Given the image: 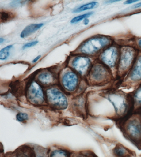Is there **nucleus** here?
<instances>
[{
	"label": "nucleus",
	"mask_w": 141,
	"mask_h": 157,
	"mask_svg": "<svg viewBox=\"0 0 141 157\" xmlns=\"http://www.w3.org/2000/svg\"><path fill=\"white\" fill-rule=\"evenodd\" d=\"M99 3L97 2H92L86 3V4L81 6L73 11L74 13H79L86 10H90L97 8L99 6Z\"/></svg>",
	"instance_id": "obj_16"
},
{
	"label": "nucleus",
	"mask_w": 141,
	"mask_h": 157,
	"mask_svg": "<svg viewBox=\"0 0 141 157\" xmlns=\"http://www.w3.org/2000/svg\"><path fill=\"white\" fill-rule=\"evenodd\" d=\"M140 7H141V2L134 5L133 6H132V8H135H135H140Z\"/></svg>",
	"instance_id": "obj_27"
},
{
	"label": "nucleus",
	"mask_w": 141,
	"mask_h": 157,
	"mask_svg": "<svg viewBox=\"0 0 141 157\" xmlns=\"http://www.w3.org/2000/svg\"><path fill=\"white\" fill-rule=\"evenodd\" d=\"M136 51L133 48L124 47L121 49L118 64V71L120 73H126L133 64L136 56Z\"/></svg>",
	"instance_id": "obj_5"
},
{
	"label": "nucleus",
	"mask_w": 141,
	"mask_h": 157,
	"mask_svg": "<svg viewBox=\"0 0 141 157\" xmlns=\"http://www.w3.org/2000/svg\"><path fill=\"white\" fill-rule=\"evenodd\" d=\"M12 45L7 46L1 50L0 51V59L5 60L6 59L9 55V50L12 48Z\"/></svg>",
	"instance_id": "obj_20"
},
{
	"label": "nucleus",
	"mask_w": 141,
	"mask_h": 157,
	"mask_svg": "<svg viewBox=\"0 0 141 157\" xmlns=\"http://www.w3.org/2000/svg\"><path fill=\"white\" fill-rule=\"evenodd\" d=\"M91 62L89 58L84 56L75 58L72 62V67L82 75H85L90 67Z\"/></svg>",
	"instance_id": "obj_9"
},
{
	"label": "nucleus",
	"mask_w": 141,
	"mask_h": 157,
	"mask_svg": "<svg viewBox=\"0 0 141 157\" xmlns=\"http://www.w3.org/2000/svg\"><path fill=\"white\" fill-rule=\"evenodd\" d=\"M46 99L48 104L56 109H65L68 106V101L66 95L57 88H51L47 89Z\"/></svg>",
	"instance_id": "obj_4"
},
{
	"label": "nucleus",
	"mask_w": 141,
	"mask_h": 157,
	"mask_svg": "<svg viewBox=\"0 0 141 157\" xmlns=\"http://www.w3.org/2000/svg\"><path fill=\"white\" fill-rule=\"evenodd\" d=\"M4 39L2 38H0V43H1V44H2V43H3V42H4Z\"/></svg>",
	"instance_id": "obj_32"
},
{
	"label": "nucleus",
	"mask_w": 141,
	"mask_h": 157,
	"mask_svg": "<svg viewBox=\"0 0 141 157\" xmlns=\"http://www.w3.org/2000/svg\"><path fill=\"white\" fill-rule=\"evenodd\" d=\"M137 110H138V111H137V113L139 114L140 116V117L141 118V108H139V109Z\"/></svg>",
	"instance_id": "obj_30"
},
{
	"label": "nucleus",
	"mask_w": 141,
	"mask_h": 157,
	"mask_svg": "<svg viewBox=\"0 0 141 157\" xmlns=\"http://www.w3.org/2000/svg\"><path fill=\"white\" fill-rule=\"evenodd\" d=\"M138 0H128V1H125L123 3L125 5L130 4L131 3H135V2H138Z\"/></svg>",
	"instance_id": "obj_24"
},
{
	"label": "nucleus",
	"mask_w": 141,
	"mask_h": 157,
	"mask_svg": "<svg viewBox=\"0 0 141 157\" xmlns=\"http://www.w3.org/2000/svg\"><path fill=\"white\" fill-rule=\"evenodd\" d=\"M15 17L13 13L10 11H3L1 12V21L6 22L11 21Z\"/></svg>",
	"instance_id": "obj_19"
},
{
	"label": "nucleus",
	"mask_w": 141,
	"mask_h": 157,
	"mask_svg": "<svg viewBox=\"0 0 141 157\" xmlns=\"http://www.w3.org/2000/svg\"><path fill=\"white\" fill-rule=\"evenodd\" d=\"M93 13V12H89L83 14V15L75 17L73 19H72L70 22L72 24L78 23V22H80V21H82L83 20H85V19L87 18L88 17H90Z\"/></svg>",
	"instance_id": "obj_21"
},
{
	"label": "nucleus",
	"mask_w": 141,
	"mask_h": 157,
	"mask_svg": "<svg viewBox=\"0 0 141 157\" xmlns=\"http://www.w3.org/2000/svg\"><path fill=\"white\" fill-rule=\"evenodd\" d=\"M38 157H43V156H39Z\"/></svg>",
	"instance_id": "obj_33"
},
{
	"label": "nucleus",
	"mask_w": 141,
	"mask_h": 157,
	"mask_svg": "<svg viewBox=\"0 0 141 157\" xmlns=\"http://www.w3.org/2000/svg\"><path fill=\"white\" fill-rule=\"evenodd\" d=\"M107 99L113 106L116 114L120 118L127 116L131 109L134 108L131 97L121 92L109 94Z\"/></svg>",
	"instance_id": "obj_2"
},
{
	"label": "nucleus",
	"mask_w": 141,
	"mask_h": 157,
	"mask_svg": "<svg viewBox=\"0 0 141 157\" xmlns=\"http://www.w3.org/2000/svg\"><path fill=\"white\" fill-rule=\"evenodd\" d=\"M138 44L139 47V48H140L141 49V39L138 41Z\"/></svg>",
	"instance_id": "obj_31"
},
{
	"label": "nucleus",
	"mask_w": 141,
	"mask_h": 157,
	"mask_svg": "<svg viewBox=\"0 0 141 157\" xmlns=\"http://www.w3.org/2000/svg\"><path fill=\"white\" fill-rule=\"evenodd\" d=\"M129 77L130 80L134 82L141 81V56L137 58Z\"/></svg>",
	"instance_id": "obj_11"
},
{
	"label": "nucleus",
	"mask_w": 141,
	"mask_h": 157,
	"mask_svg": "<svg viewBox=\"0 0 141 157\" xmlns=\"http://www.w3.org/2000/svg\"><path fill=\"white\" fill-rule=\"evenodd\" d=\"M120 0H116V1H109L106 2V3H112L114 2H120Z\"/></svg>",
	"instance_id": "obj_29"
},
{
	"label": "nucleus",
	"mask_w": 141,
	"mask_h": 157,
	"mask_svg": "<svg viewBox=\"0 0 141 157\" xmlns=\"http://www.w3.org/2000/svg\"><path fill=\"white\" fill-rule=\"evenodd\" d=\"M89 20L88 18L85 19V20H84L83 23L85 25H87V24H88L89 23Z\"/></svg>",
	"instance_id": "obj_28"
},
{
	"label": "nucleus",
	"mask_w": 141,
	"mask_h": 157,
	"mask_svg": "<svg viewBox=\"0 0 141 157\" xmlns=\"http://www.w3.org/2000/svg\"><path fill=\"white\" fill-rule=\"evenodd\" d=\"M38 80L41 84L48 86L53 83L54 77L50 73L45 72L41 73L39 75Z\"/></svg>",
	"instance_id": "obj_15"
},
{
	"label": "nucleus",
	"mask_w": 141,
	"mask_h": 157,
	"mask_svg": "<svg viewBox=\"0 0 141 157\" xmlns=\"http://www.w3.org/2000/svg\"><path fill=\"white\" fill-rule=\"evenodd\" d=\"M108 69L104 65L97 64L94 65L90 72L89 78L95 84L105 83L110 78Z\"/></svg>",
	"instance_id": "obj_6"
},
{
	"label": "nucleus",
	"mask_w": 141,
	"mask_h": 157,
	"mask_svg": "<svg viewBox=\"0 0 141 157\" xmlns=\"http://www.w3.org/2000/svg\"><path fill=\"white\" fill-rule=\"evenodd\" d=\"M43 25L44 24L43 23L32 24L29 25L22 31L21 34V37L22 38L28 37L40 29Z\"/></svg>",
	"instance_id": "obj_13"
},
{
	"label": "nucleus",
	"mask_w": 141,
	"mask_h": 157,
	"mask_svg": "<svg viewBox=\"0 0 141 157\" xmlns=\"http://www.w3.org/2000/svg\"><path fill=\"white\" fill-rule=\"evenodd\" d=\"M123 124L122 128L125 136L141 148V118L139 114L130 116Z\"/></svg>",
	"instance_id": "obj_1"
},
{
	"label": "nucleus",
	"mask_w": 141,
	"mask_h": 157,
	"mask_svg": "<svg viewBox=\"0 0 141 157\" xmlns=\"http://www.w3.org/2000/svg\"><path fill=\"white\" fill-rule=\"evenodd\" d=\"M41 55H38V56L36 57V58H34V59L33 60V61H32L33 63H35V62H37V61H38V60L39 59H40V58H41Z\"/></svg>",
	"instance_id": "obj_26"
},
{
	"label": "nucleus",
	"mask_w": 141,
	"mask_h": 157,
	"mask_svg": "<svg viewBox=\"0 0 141 157\" xmlns=\"http://www.w3.org/2000/svg\"><path fill=\"white\" fill-rule=\"evenodd\" d=\"M27 95L29 102L33 104L40 105L44 102L42 88L36 81H33L29 85L27 90Z\"/></svg>",
	"instance_id": "obj_7"
},
{
	"label": "nucleus",
	"mask_w": 141,
	"mask_h": 157,
	"mask_svg": "<svg viewBox=\"0 0 141 157\" xmlns=\"http://www.w3.org/2000/svg\"><path fill=\"white\" fill-rule=\"evenodd\" d=\"M78 83V76L71 71H68L65 73L62 78L63 86L68 92L74 91L76 88Z\"/></svg>",
	"instance_id": "obj_10"
},
{
	"label": "nucleus",
	"mask_w": 141,
	"mask_h": 157,
	"mask_svg": "<svg viewBox=\"0 0 141 157\" xmlns=\"http://www.w3.org/2000/svg\"><path fill=\"white\" fill-rule=\"evenodd\" d=\"M28 114L25 113H19L17 114L16 119L17 121L20 122H24L28 120Z\"/></svg>",
	"instance_id": "obj_22"
},
{
	"label": "nucleus",
	"mask_w": 141,
	"mask_h": 157,
	"mask_svg": "<svg viewBox=\"0 0 141 157\" xmlns=\"http://www.w3.org/2000/svg\"><path fill=\"white\" fill-rule=\"evenodd\" d=\"M48 157H70V155L67 151L58 148L52 151Z\"/></svg>",
	"instance_id": "obj_17"
},
{
	"label": "nucleus",
	"mask_w": 141,
	"mask_h": 157,
	"mask_svg": "<svg viewBox=\"0 0 141 157\" xmlns=\"http://www.w3.org/2000/svg\"><path fill=\"white\" fill-rule=\"evenodd\" d=\"M12 157H35L34 153L31 150L27 149L25 150V151L21 150V151H17V152L13 153L12 155Z\"/></svg>",
	"instance_id": "obj_18"
},
{
	"label": "nucleus",
	"mask_w": 141,
	"mask_h": 157,
	"mask_svg": "<svg viewBox=\"0 0 141 157\" xmlns=\"http://www.w3.org/2000/svg\"><path fill=\"white\" fill-rule=\"evenodd\" d=\"M131 101L133 103L134 109L137 110L141 107V84L137 88L131 95Z\"/></svg>",
	"instance_id": "obj_14"
},
{
	"label": "nucleus",
	"mask_w": 141,
	"mask_h": 157,
	"mask_svg": "<svg viewBox=\"0 0 141 157\" xmlns=\"http://www.w3.org/2000/svg\"><path fill=\"white\" fill-rule=\"evenodd\" d=\"M112 153L115 157H131V151L121 144H118L112 150Z\"/></svg>",
	"instance_id": "obj_12"
},
{
	"label": "nucleus",
	"mask_w": 141,
	"mask_h": 157,
	"mask_svg": "<svg viewBox=\"0 0 141 157\" xmlns=\"http://www.w3.org/2000/svg\"><path fill=\"white\" fill-rule=\"evenodd\" d=\"M111 40L107 36H98L88 39L80 47V52L89 55H94L109 45Z\"/></svg>",
	"instance_id": "obj_3"
},
{
	"label": "nucleus",
	"mask_w": 141,
	"mask_h": 157,
	"mask_svg": "<svg viewBox=\"0 0 141 157\" xmlns=\"http://www.w3.org/2000/svg\"><path fill=\"white\" fill-rule=\"evenodd\" d=\"M119 51L114 46L105 49L101 54L100 59L104 65L108 68H113L116 64L119 57Z\"/></svg>",
	"instance_id": "obj_8"
},
{
	"label": "nucleus",
	"mask_w": 141,
	"mask_h": 157,
	"mask_svg": "<svg viewBox=\"0 0 141 157\" xmlns=\"http://www.w3.org/2000/svg\"><path fill=\"white\" fill-rule=\"evenodd\" d=\"M81 157H98L97 156L94 154H92V153H88L85 155H83Z\"/></svg>",
	"instance_id": "obj_25"
},
{
	"label": "nucleus",
	"mask_w": 141,
	"mask_h": 157,
	"mask_svg": "<svg viewBox=\"0 0 141 157\" xmlns=\"http://www.w3.org/2000/svg\"><path fill=\"white\" fill-rule=\"evenodd\" d=\"M38 43V41H35L26 43V44L24 45L23 47V49H25V48L33 47V46L36 45Z\"/></svg>",
	"instance_id": "obj_23"
}]
</instances>
